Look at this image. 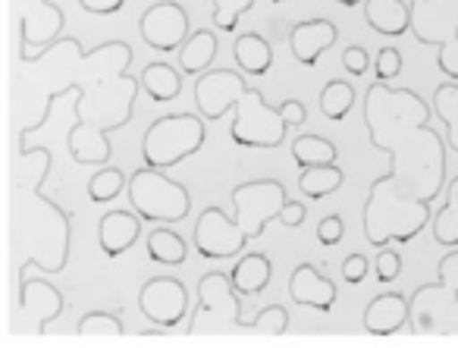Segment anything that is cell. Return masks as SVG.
<instances>
[{
    "label": "cell",
    "mask_w": 458,
    "mask_h": 348,
    "mask_svg": "<svg viewBox=\"0 0 458 348\" xmlns=\"http://www.w3.org/2000/svg\"><path fill=\"white\" fill-rule=\"evenodd\" d=\"M132 57L135 54L126 41H104L95 51H85L79 38H57L38 54H20V64L47 70L35 79H60L57 89L47 91L41 101V114L22 126V135L38 132L51 116L54 101L76 91L79 104H72L76 123L66 139L70 157L79 166H107V160L114 157L107 135L132 120L135 95L141 89L139 76H129Z\"/></svg>",
    "instance_id": "6da1fadb"
},
{
    "label": "cell",
    "mask_w": 458,
    "mask_h": 348,
    "mask_svg": "<svg viewBox=\"0 0 458 348\" xmlns=\"http://www.w3.org/2000/svg\"><path fill=\"white\" fill-rule=\"evenodd\" d=\"M433 107L411 89L374 82L364 91V129L377 151L389 154L386 176L414 191L420 201H437L449 185L445 139L430 129Z\"/></svg>",
    "instance_id": "7a4b0ae2"
},
{
    "label": "cell",
    "mask_w": 458,
    "mask_h": 348,
    "mask_svg": "<svg viewBox=\"0 0 458 348\" xmlns=\"http://www.w3.org/2000/svg\"><path fill=\"white\" fill-rule=\"evenodd\" d=\"M54 166L51 148H22L10 185V204H13V254L20 258L16 276L26 279L29 267L45 273H64L70 264L72 242V216L60 204L45 198V179Z\"/></svg>",
    "instance_id": "3957f363"
},
{
    "label": "cell",
    "mask_w": 458,
    "mask_h": 348,
    "mask_svg": "<svg viewBox=\"0 0 458 348\" xmlns=\"http://www.w3.org/2000/svg\"><path fill=\"white\" fill-rule=\"evenodd\" d=\"M233 216L223 208H208L195 220V251L208 260L239 258L251 239L264 235L270 220H280L286 229H299L308 216V204L289 201L280 179H249L239 182L229 195Z\"/></svg>",
    "instance_id": "277c9868"
},
{
    "label": "cell",
    "mask_w": 458,
    "mask_h": 348,
    "mask_svg": "<svg viewBox=\"0 0 458 348\" xmlns=\"http://www.w3.org/2000/svg\"><path fill=\"white\" fill-rule=\"evenodd\" d=\"M195 107L204 120H220L226 110H233V126L229 139L239 148H258V151H274L286 141L293 129L286 107H270L258 89L245 82L236 70H208L195 79Z\"/></svg>",
    "instance_id": "5b68a950"
},
{
    "label": "cell",
    "mask_w": 458,
    "mask_h": 348,
    "mask_svg": "<svg viewBox=\"0 0 458 348\" xmlns=\"http://www.w3.org/2000/svg\"><path fill=\"white\" fill-rule=\"evenodd\" d=\"M233 285V276L223 270H208L198 279V304L189 317L191 335L214 333H276L289 329V310L283 304H267L255 320H242V301Z\"/></svg>",
    "instance_id": "8992f818"
},
{
    "label": "cell",
    "mask_w": 458,
    "mask_h": 348,
    "mask_svg": "<svg viewBox=\"0 0 458 348\" xmlns=\"http://www.w3.org/2000/svg\"><path fill=\"white\" fill-rule=\"evenodd\" d=\"M430 220V201H420L414 191L395 185L386 173L370 182L368 201H364V239L374 248L393 245V242L408 245L424 233Z\"/></svg>",
    "instance_id": "52a82bcc"
},
{
    "label": "cell",
    "mask_w": 458,
    "mask_h": 348,
    "mask_svg": "<svg viewBox=\"0 0 458 348\" xmlns=\"http://www.w3.org/2000/svg\"><path fill=\"white\" fill-rule=\"evenodd\" d=\"M408 327L411 333L458 335V248H449L439 260L437 279L408 298Z\"/></svg>",
    "instance_id": "ba28073f"
},
{
    "label": "cell",
    "mask_w": 458,
    "mask_h": 348,
    "mask_svg": "<svg viewBox=\"0 0 458 348\" xmlns=\"http://www.w3.org/2000/svg\"><path fill=\"white\" fill-rule=\"evenodd\" d=\"M208 139V120L201 114H170L154 120L141 139V157L154 170H170L201 151Z\"/></svg>",
    "instance_id": "9c48e42d"
},
{
    "label": "cell",
    "mask_w": 458,
    "mask_h": 348,
    "mask_svg": "<svg viewBox=\"0 0 458 348\" xmlns=\"http://www.w3.org/2000/svg\"><path fill=\"white\" fill-rule=\"evenodd\" d=\"M126 195L132 210L145 223H179L191 210L189 189L182 182H176V179H170L164 170H154L148 164L129 176Z\"/></svg>",
    "instance_id": "30bf717a"
},
{
    "label": "cell",
    "mask_w": 458,
    "mask_h": 348,
    "mask_svg": "<svg viewBox=\"0 0 458 348\" xmlns=\"http://www.w3.org/2000/svg\"><path fill=\"white\" fill-rule=\"evenodd\" d=\"M139 35L154 54H173L189 41L191 26L189 13L182 4L176 0H157L141 13L139 20Z\"/></svg>",
    "instance_id": "8fae6325"
},
{
    "label": "cell",
    "mask_w": 458,
    "mask_h": 348,
    "mask_svg": "<svg viewBox=\"0 0 458 348\" xmlns=\"http://www.w3.org/2000/svg\"><path fill=\"white\" fill-rule=\"evenodd\" d=\"M139 310L160 329H176L189 314V289L173 276H151L139 289Z\"/></svg>",
    "instance_id": "7c38bea8"
},
{
    "label": "cell",
    "mask_w": 458,
    "mask_h": 348,
    "mask_svg": "<svg viewBox=\"0 0 458 348\" xmlns=\"http://www.w3.org/2000/svg\"><path fill=\"white\" fill-rule=\"evenodd\" d=\"M64 10L51 0H26L22 7V22H20V35H22V47H35V51H45L47 45H54L57 38H64Z\"/></svg>",
    "instance_id": "4fadbf2b"
},
{
    "label": "cell",
    "mask_w": 458,
    "mask_h": 348,
    "mask_svg": "<svg viewBox=\"0 0 458 348\" xmlns=\"http://www.w3.org/2000/svg\"><path fill=\"white\" fill-rule=\"evenodd\" d=\"M289 295L301 308H314L320 314H330L333 304H336V283L320 267L299 264L293 270V276H289Z\"/></svg>",
    "instance_id": "5bb4252c"
},
{
    "label": "cell",
    "mask_w": 458,
    "mask_h": 348,
    "mask_svg": "<svg viewBox=\"0 0 458 348\" xmlns=\"http://www.w3.org/2000/svg\"><path fill=\"white\" fill-rule=\"evenodd\" d=\"M339 29L330 20H308L289 32V47H293V57L301 66H318L320 57L336 45Z\"/></svg>",
    "instance_id": "9a60e30c"
},
{
    "label": "cell",
    "mask_w": 458,
    "mask_h": 348,
    "mask_svg": "<svg viewBox=\"0 0 458 348\" xmlns=\"http://www.w3.org/2000/svg\"><path fill=\"white\" fill-rule=\"evenodd\" d=\"M20 308L35 314V333H45L60 314H64V295L47 279H22L20 283Z\"/></svg>",
    "instance_id": "2e32d148"
},
{
    "label": "cell",
    "mask_w": 458,
    "mask_h": 348,
    "mask_svg": "<svg viewBox=\"0 0 458 348\" xmlns=\"http://www.w3.org/2000/svg\"><path fill=\"white\" fill-rule=\"evenodd\" d=\"M141 235V216L135 210H107L98 223V245L107 258H120L139 242Z\"/></svg>",
    "instance_id": "e0dca14e"
},
{
    "label": "cell",
    "mask_w": 458,
    "mask_h": 348,
    "mask_svg": "<svg viewBox=\"0 0 458 348\" xmlns=\"http://www.w3.org/2000/svg\"><path fill=\"white\" fill-rule=\"evenodd\" d=\"M408 298L399 295V292H383V295H374L364 308V329L370 335H393L399 333L408 323Z\"/></svg>",
    "instance_id": "ac0fdd59"
},
{
    "label": "cell",
    "mask_w": 458,
    "mask_h": 348,
    "mask_svg": "<svg viewBox=\"0 0 458 348\" xmlns=\"http://www.w3.org/2000/svg\"><path fill=\"white\" fill-rule=\"evenodd\" d=\"M364 16L368 26L386 38L411 32V0H364Z\"/></svg>",
    "instance_id": "d6986e66"
},
{
    "label": "cell",
    "mask_w": 458,
    "mask_h": 348,
    "mask_svg": "<svg viewBox=\"0 0 458 348\" xmlns=\"http://www.w3.org/2000/svg\"><path fill=\"white\" fill-rule=\"evenodd\" d=\"M411 35L420 45L430 47H443L445 41L458 38V0H439L437 10H433L427 20L414 22Z\"/></svg>",
    "instance_id": "ffe728a7"
},
{
    "label": "cell",
    "mask_w": 458,
    "mask_h": 348,
    "mask_svg": "<svg viewBox=\"0 0 458 348\" xmlns=\"http://www.w3.org/2000/svg\"><path fill=\"white\" fill-rule=\"evenodd\" d=\"M182 70H176V66L164 64V60H154V64H148L145 70L139 72V82H141V91H145L148 98H151L154 104H170L179 98V91H182Z\"/></svg>",
    "instance_id": "44dd1931"
},
{
    "label": "cell",
    "mask_w": 458,
    "mask_h": 348,
    "mask_svg": "<svg viewBox=\"0 0 458 348\" xmlns=\"http://www.w3.org/2000/svg\"><path fill=\"white\" fill-rule=\"evenodd\" d=\"M229 276H233V285H236L239 295H261L270 285V279H274V264H270L267 254L251 251L236 260Z\"/></svg>",
    "instance_id": "7402d4cb"
},
{
    "label": "cell",
    "mask_w": 458,
    "mask_h": 348,
    "mask_svg": "<svg viewBox=\"0 0 458 348\" xmlns=\"http://www.w3.org/2000/svg\"><path fill=\"white\" fill-rule=\"evenodd\" d=\"M233 57L245 76H267L274 70V45L258 32L239 35L233 45Z\"/></svg>",
    "instance_id": "603a6c76"
},
{
    "label": "cell",
    "mask_w": 458,
    "mask_h": 348,
    "mask_svg": "<svg viewBox=\"0 0 458 348\" xmlns=\"http://www.w3.org/2000/svg\"><path fill=\"white\" fill-rule=\"evenodd\" d=\"M214 57H216V35L210 32V29H198V32H191L189 41L179 47V70H182L185 76L198 79L210 70Z\"/></svg>",
    "instance_id": "cb8c5ba5"
},
{
    "label": "cell",
    "mask_w": 458,
    "mask_h": 348,
    "mask_svg": "<svg viewBox=\"0 0 458 348\" xmlns=\"http://www.w3.org/2000/svg\"><path fill=\"white\" fill-rule=\"evenodd\" d=\"M345 182V173L336 164H318V166H305L299 173V189L308 201H324L327 195L339 191Z\"/></svg>",
    "instance_id": "d4e9b609"
},
{
    "label": "cell",
    "mask_w": 458,
    "mask_h": 348,
    "mask_svg": "<svg viewBox=\"0 0 458 348\" xmlns=\"http://www.w3.org/2000/svg\"><path fill=\"white\" fill-rule=\"evenodd\" d=\"M148 258L157 260V264H166V267H179L189 254V245L185 239L176 233V229H166V223H160V229H151L148 235Z\"/></svg>",
    "instance_id": "484cf974"
},
{
    "label": "cell",
    "mask_w": 458,
    "mask_h": 348,
    "mask_svg": "<svg viewBox=\"0 0 458 348\" xmlns=\"http://www.w3.org/2000/svg\"><path fill=\"white\" fill-rule=\"evenodd\" d=\"M430 104H433V114L439 116V123L445 129V145L458 154V82L449 79V82L437 85Z\"/></svg>",
    "instance_id": "4316f807"
},
{
    "label": "cell",
    "mask_w": 458,
    "mask_h": 348,
    "mask_svg": "<svg viewBox=\"0 0 458 348\" xmlns=\"http://www.w3.org/2000/svg\"><path fill=\"white\" fill-rule=\"evenodd\" d=\"M433 239L443 248H458V176L445 185V204L433 216Z\"/></svg>",
    "instance_id": "83f0119b"
},
{
    "label": "cell",
    "mask_w": 458,
    "mask_h": 348,
    "mask_svg": "<svg viewBox=\"0 0 458 348\" xmlns=\"http://www.w3.org/2000/svg\"><path fill=\"white\" fill-rule=\"evenodd\" d=\"M336 157H339V151L330 139H320V135L305 132L293 141V160L299 164V170L318 166V164H336Z\"/></svg>",
    "instance_id": "f1b7e54d"
},
{
    "label": "cell",
    "mask_w": 458,
    "mask_h": 348,
    "mask_svg": "<svg viewBox=\"0 0 458 348\" xmlns=\"http://www.w3.org/2000/svg\"><path fill=\"white\" fill-rule=\"evenodd\" d=\"M352 107H355V89H352V82L333 79V82L324 85V91H320V114L327 120L343 123L352 114Z\"/></svg>",
    "instance_id": "f546056e"
},
{
    "label": "cell",
    "mask_w": 458,
    "mask_h": 348,
    "mask_svg": "<svg viewBox=\"0 0 458 348\" xmlns=\"http://www.w3.org/2000/svg\"><path fill=\"white\" fill-rule=\"evenodd\" d=\"M126 333L120 314H110V310H91L79 320L76 335L82 342H101V339H120Z\"/></svg>",
    "instance_id": "4dcf8cb0"
},
{
    "label": "cell",
    "mask_w": 458,
    "mask_h": 348,
    "mask_svg": "<svg viewBox=\"0 0 458 348\" xmlns=\"http://www.w3.org/2000/svg\"><path fill=\"white\" fill-rule=\"evenodd\" d=\"M126 185H129L126 173L116 170V166H101V170L89 179V198L95 204H110L126 191Z\"/></svg>",
    "instance_id": "1f68e13d"
},
{
    "label": "cell",
    "mask_w": 458,
    "mask_h": 348,
    "mask_svg": "<svg viewBox=\"0 0 458 348\" xmlns=\"http://www.w3.org/2000/svg\"><path fill=\"white\" fill-rule=\"evenodd\" d=\"M258 0H210V7H214V26L220 32H236L239 20L245 13L255 10Z\"/></svg>",
    "instance_id": "d6a6232c"
},
{
    "label": "cell",
    "mask_w": 458,
    "mask_h": 348,
    "mask_svg": "<svg viewBox=\"0 0 458 348\" xmlns=\"http://www.w3.org/2000/svg\"><path fill=\"white\" fill-rule=\"evenodd\" d=\"M374 270H377V283H383V285L395 283V279H399V273H402V251L383 245L380 251H377Z\"/></svg>",
    "instance_id": "836d02e7"
},
{
    "label": "cell",
    "mask_w": 458,
    "mask_h": 348,
    "mask_svg": "<svg viewBox=\"0 0 458 348\" xmlns=\"http://www.w3.org/2000/svg\"><path fill=\"white\" fill-rule=\"evenodd\" d=\"M374 76L377 82H393V79L402 76V51L395 47H380L374 60Z\"/></svg>",
    "instance_id": "e575fe53"
},
{
    "label": "cell",
    "mask_w": 458,
    "mask_h": 348,
    "mask_svg": "<svg viewBox=\"0 0 458 348\" xmlns=\"http://www.w3.org/2000/svg\"><path fill=\"white\" fill-rule=\"evenodd\" d=\"M343 70L349 72L352 79H361L364 72L374 70V60H370V54L364 51L361 45H349L343 51Z\"/></svg>",
    "instance_id": "d590c367"
},
{
    "label": "cell",
    "mask_w": 458,
    "mask_h": 348,
    "mask_svg": "<svg viewBox=\"0 0 458 348\" xmlns=\"http://www.w3.org/2000/svg\"><path fill=\"white\" fill-rule=\"evenodd\" d=\"M343 235H345V223H343V216H339V214H330V216H324V220L318 223V239H320V245H324V248L339 245V242H343Z\"/></svg>",
    "instance_id": "8d00e7d4"
},
{
    "label": "cell",
    "mask_w": 458,
    "mask_h": 348,
    "mask_svg": "<svg viewBox=\"0 0 458 348\" xmlns=\"http://www.w3.org/2000/svg\"><path fill=\"white\" fill-rule=\"evenodd\" d=\"M368 273H370V260L364 258V254L352 251L349 258L343 260V279H345L349 285L364 283V279H368Z\"/></svg>",
    "instance_id": "74e56055"
},
{
    "label": "cell",
    "mask_w": 458,
    "mask_h": 348,
    "mask_svg": "<svg viewBox=\"0 0 458 348\" xmlns=\"http://www.w3.org/2000/svg\"><path fill=\"white\" fill-rule=\"evenodd\" d=\"M437 66H439V72H443L445 79L458 82V38L455 41H445V45L439 47Z\"/></svg>",
    "instance_id": "f35d334b"
},
{
    "label": "cell",
    "mask_w": 458,
    "mask_h": 348,
    "mask_svg": "<svg viewBox=\"0 0 458 348\" xmlns=\"http://www.w3.org/2000/svg\"><path fill=\"white\" fill-rule=\"evenodd\" d=\"M79 7L95 16H114L126 7V0H79Z\"/></svg>",
    "instance_id": "ab89813d"
},
{
    "label": "cell",
    "mask_w": 458,
    "mask_h": 348,
    "mask_svg": "<svg viewBox=\"0 0 458 348\" xmlns=\"http://www.w3.org/2000/svg\"><path fill=\"white\" fill-rule=\"evenodd\" d=\"M437 4H439V0H411V26H414V22H420V20H427V16L437 10Z\"/></svg>",
    "instance_id": "60d3db41"
},
{
    "label": "cell",
    "mask_w": 458,
    "mask_h": 348,
    "mask_svg": "<svg viewBox=\"0 0 458 348\" xmlns=\"http://www.w3.org/2000/svg\"><path fill=\"white\" fill-rule=\"evenodd\" d=\"M336 4H339V7H358V4H364V0H336Z\"/></svg>",
    "instance_id": "b9f144b4"
},
{
    "label": "cell",
    "mask_w": 458,
    "mask_h": 348,
    "mask_svg": "<svg viewBox=\"0 0 458 348\" xmlns=\"http://www.w3.org/2000/svg\"><path fill=\"white\" fill-rule=\"evenodd\" d=\"M274 4H286V0H274Z\"/></svg>",
    "instance_id": "7bdbcfd3"
}]
</instances>
